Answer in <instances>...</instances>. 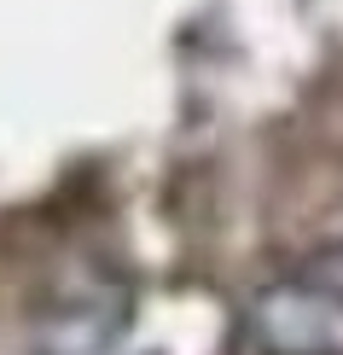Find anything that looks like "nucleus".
<instances>
[{"label": "nucleus", "instance_id": "1", "mask_svg": "<svg viewBox=\"0 0 343 355\" xmlns=\"http://www.w3.org/2000/svg\"><path fill=\"white\" fill-rule=\"evenodd\" d=\"M245 327L262 355H343V286L274 279L250 297Z\"/></svg>", "mask_w": 343, "mask_h": 355}]
</instances>
